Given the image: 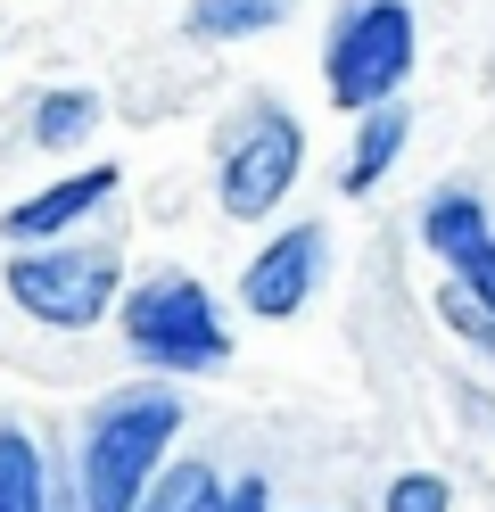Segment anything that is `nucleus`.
Wrapping results in <instances>:
<instances>
[{
  "instance_id": "nucleus-1",
  "label": "nucleus",
  "mask_w": 495,
  "mask_h": 512,
  "mask_svg": "<svg viewBox=\"0 0 495 512\" xmlns=\"http://www.w3.org/2000/svg\"><path fill=\"white\" fill-rule=\"evenodd\" d=\"M182 397L174 389H124L108 397L83 422V455H75V488H83V512H132L141 488L157 479L165 446L182 430Z\"/></svg>"
},
{
  "instance_id": "nucleus-2",
  "label": "nucleus",
  "mask_w": 495,
  "mask_h": 512,
  "mask_svg": "<svg viewBox=\"0 0 495 512\" xmlns=\"http://www.w3.org/2000/svg\"><path fill=\"white\" fill-rule=\"evenodd\" d=\"M413 58H421V34H413L405 0H347L330 17V42H322V91L347 116H363V108H380V100L405 91Z\"/></svg>"
},
{
  "instance_id": "nucleus-3",
  "label": "nucleus",
  "mask_w": 495,
  "mask_h": 512,
  "mask_svg": "<svg viewBox=\"0 0 495 512\" xmlns=\"http://www.w3.org/2000/svg\"><path fill=\"white\" fill-rule=\"evenodd\" d=\"M124 347L141 364H157V372H215L223 356H231V331H223V314H215V298H207V281L198 273H149L141 290L124 298Z\"/></svg>"
},
{
  "instance_id": "nucleus-4",
  "label": "nucleus",
  "mask_w": 495,
  "mask_h": 512,
  "mask_svg": "<svg viewBox=\"0 0 495 512\" xmlns=\"http://www.w3.org/2000/svg\"><path fill=\"white\" fill-rule=\"evenodd\" d=\"M0 281H9L25 323H42V331H99L108 306H116V290H124V265L108 248H33L25 240V256H9Z\"/></svg>"
},
{
  "instance_id": "nucleus-5",
  "label": "nucleus",
  "mask_w": 495,
  "mask_h": 512,
  "mask_svg": "<svg viewBox=\"0 0 495 512\" xmlns=\"http://www.w3.org/2000/svg\"><path fill=\"white\" fill-rule=\"evenodd\" d=\"M297 166H306V124L281 116V108H256V124H240V141L223 149V182H215L223 215L231 223L273 215L297 190Z\"/></svg>"
},
{
  "instance_id": "nucleus-6",
  "label": "nucleus",
  "mask_w": 495,
  "mask_h": 512,
  "mask_svg": "<svg viewBox=\"0 0 495 512\" xmlns=\"http://www.w3.org/2000/svg\"><path fill=\"white\" fill-rule=\"evenodd\" d=\"M322 273H330V232L322 223H289V232L240 273V306L264 314V323H289V314H306V298L322 290Z\"/></svg>"
},
{
  "instance_id": "nucleus-7",
  "label": "nucleus",
  "mask_w": 495,
  "mask_h": 512,
  "mask_svg": "<svg viewBox=\"0 0 495 512\" xmlns=\"http://www.w3.org/2000/svg\"><path fill=\"white\" fill-rule=\"evenodd\" d=\"M421 240H429V256H446V273L479 306H495V232H487L479 190H438V199L421 207Z\"/></svg>"
},
{
  "instance_id": "nucleus-8",
  "label": "nucleus",
  "mask_w": 495,
  "mask_h": 512,
  "mask_svg": "<svg viewBox=\"0 0 495 512\" xmlns=\"http://www.w3.org/2000/svg\"><path fill=\"white\" fill-rule=\"evenodd\" d=\"M108 190H116V166H83V174H66L50 190H33V199H17L9 215H0V232H9V240H58L66 223H83Z\"/></svg>"
},
{
  "instance_id": "nucleus-9",
  "label": "nucleus",
  "mask_w": 495,
  "mask_h": 512,
  "mask_svg": "<svg viewBox=\"0 0 495 512\" xmlns=\"http://www.w3.org/2000/svg\"><path fill=\"white\" fill-rule=\"evenodd\" d=\"M405 133H413V124H405V108H363V124H355V149H347V174H339V190H347V199H372V182L396 166V149H405Z\"/></svg>"
},
{
  "instance_id": "nucleus-10",
  "label": "nucleus",
  "mask_w": 495,
  "mask_h": 512,
  "mask_svg": "<svg viewBox=\"0 0 495 512\" xmlns=\"http://www.w3.org/2000/svg\"><path fill=\"white\" fill-rule=\"evenodd\" d=\"M42 488H50L42 446H33L17 422H0V512H42Z\"/></svg>"
},
{
  "instance_id": "nucleus-11",
  "label": "nucleus",
  "mask_w": 495,
  "mask_h": 512,
  "mask_svg": "<svg viewBox=\"0 0 495 512\" xmlns=\"http://www.w3.org/2000/svg\"><path fill=\"white\" fill-rule=\"evenodd\" d=\"M289 0H190V34L198 42H240V34H264L281 25Z\"/></svg>"
},
{
  "instance_id": "nucleus-12",
  "label": "nucleus",
  "mask_w": 495,
  "mask_h": 512,
  "mask_svg": "<svg viewBox=\"0 0 495 512\" xmlns=\"http://www.w3.org/2000/svg\"><path fill=\"white\" fill-rule=\"evenodd\" d=\"M132 512H223V488H215L207 463H174V471H157L149 488H141Z\"/></svg>"
},
{
  "instance_id": "nucleus-13",
  "label": "nucleus",
  "mask_w": 495,
  "mask_h": 512,
  "mask_svg": "<svg viewBox=\"0 0 495 512\" xmlns=\"http://www.w3.org/2000/svg\"><path fill=\"white\" fill-rule=\"evenodd\" d=\"M91 124H99L91 91H42V100H33V141H42V149H75Z\"/></svg>"
},
{
  "instance_id": "nucleus-14",
  "label": "nucleus",
  "mask_w": 495,
  "mask_h": 512,
  "mask_svg": "<svg viewBox=\"0 0 495 512\" xmlns=\"http://www.w3.org/2000/svg\"><path fill=\"white\" fill-rule=\"evenodd\" d=\"M388 512H454V488L438 471H396L388 479Z\"/></svg>"
},
{
  "instance_id": "nucleus-15",
  "label": "nucleus",
  "mask_w": 495,
  "mask_h": 512,
  "mask_svg": "<svg viewBox=\"0 0 495 512\" xmlns=\"http://www.w3.org/2000/svg\"><path fill=\"white\" fill-rule=\"evenodd\" d=\"M438 314H446V323H454L462 339H479V347H487V356H495V306H479L471 290H462V281H454V290L438 298Z\"/></svg>"
},
{
  "instance_id": "nucleus-16",
  "label": "nucleus",
  "mask_w": 495,
  "mask_h": 512,
  "mask_svg": "<svg viewBox=\"0 0 495 512\" xmlns=\"http://www.w3.org/2000/svg\"><path fill=\"white\" fill-rule=\"evenodd\" d=\"M223 512H273V504H264V479H240V488L223 496Z\"/></svg>"
}]
</instances>
